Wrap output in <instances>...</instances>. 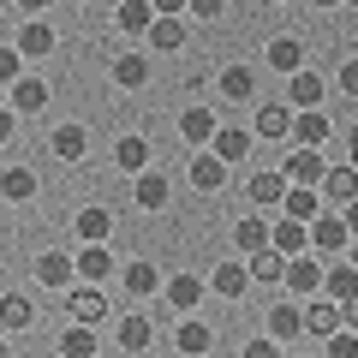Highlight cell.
Segmentation results:
<instances>
[{"mask_svg":"<svg viewBox=\"0 0 358 358\" xmlns=\"http://www.w3.org/2000/svg\"><path fill=\"white\" fill-rule=\"evenodd\" d=\"M341 221H346V233H352V239H358V197H352V203L341 209Z\"/></svg>","mask_w":358,"mask_h":358,"instance_id":"cell-49","label":"cell"},{"mask_svg":"<svg viewBox=\"0 0 358 358\" xmlns=\"http://www.w3.org/2000/svg\"><path fill=\"white\" fill-rule=\"evenodd\" d=\"M36 281L54 287V293H72V281H78V257H72V251H42V257H36Z\"/></svg>","mask_w":358,"mask_h":358,"instance_id":"cell-1","label":"cell"},{"mask_svg":"<svg viewBox=\"0 0 358 358\" xmlns=\"http://www.w3.org/2000/svg\"><path fill=\"white\" fill-rule=\"evenodd\" d=\"M329 358H358V329H334L329 334Z\"/></svg>","mask_w":358,"mask_h":358,"instance_id":"cell-41","label":"cell"},{"mask_svg":"<svg viewBox=\"0 0 358 358\" xmlns=\"http://www.w3.org/2000/svg\"><path fill=\"white\" fill-rule=\"evenodd\" d=\"M341 322H346V329H358V299H346V305H341Z\"/></svg>","mask_w":358,"mask_h":358,"instance_id":"cell-50","label":"cell"},{"mask_svg":"<svg viewBox=\"0 0 358 358\" xmlns=\"http://www.w3.org/2000/svg\"><path fill=\"white\" fill-rule=\"evenodd\" d=\"M209 150H215L221 162L233 167V162H245V155H251V131H239V126H221L215 138H209Z\"/></svg>","mask_w":358,"mask_h":358,"instance_id":"cell-23","label":"cell"},{"mask_svg":"<svg viewBox=\"0 0 358 358\" xmlns=\"http://www.w3.org/2000/svg\"><path fill=\"white\" fill-rule=\"evenodd\" d=\"M251 281H263V287H275V281H287V257L275 251V245H263V251L251 257Z\"/></svg>","mask_w":358,"mask_h":358,"instance_id":"cell-31","label":"cell"},{"mask_svg":"<svg viewBox=\"0 0 358 358\" xmlns=\"http://www.w3.org/2000/svg\"><path fill=\"white\" fill-rule=\"evenodd\" d=\"M150 341H155V329L143 317H120V346L126 352H150Z\"/></svg>","mask_w":358,"mask_h":358,"instance_id":"cell-39","label":"cell"},{"mask_svg":"<svg viewBox=\"0 0 358 358\" xmlns=\"http://www.w3.org/2000/svg\"><path fill=\"white\" fill-rule=\"evenodd\" d=\"M114 84L143 90V84H150V54H138V48H131V54H120V60H114Z\"/></svg>","mask_w":358,"mask_h":358,"instance_id":"cell-28","label":"cell"},{"mask_svg":"<svg viewBox=\"0 0 358 358\" xmlns=\"http://www.w3.org/2000/svg\"><path fill=\"white\" fill-rule=\"evenodd\" d=\"M317 192L322 197H329V203H352V197H358V167L352 162H346V167H329V173H322V185H317Z\"/></svg>","mask_w":358,"mask_h":358,"instance_id":"cell-6","label":"cell"},{"mask_svg":"<svg viewBox=\"0 0 358 358\" xmlns=\"http://www.w3.org/2000/svg\"><path fill=\"white\" fill-rule=\"evenodd\" d=\"M24 78V54L18 48H0V84H18Z\"/></svg>","mask_w":358,"mask_h":358,"instance_id":"cell-42","label":"cell"},{"mask_svg":"<svg viewBox=\"0 0 358 358\" xmlns=\"http://www.w3.org/2000/svg\"><path fill=\"white\" fill-rule=\"evenodd\" d=\"M215 90H221V102H251V96H257V72H251V66H227Z\"/></svg>","mask_w":358,"mask_h":358,"instance_id":"cell-17","label":"cell"},{"mask_svg":"<svg viewBox=\"0 0 358 358\" xmlns=\"http://www.w3.org/2000/svg\"><path fill=\"white\" fill-rule=\"evenodd\" d=\"M310 245H317V251H346L352 233H346L341 215H317V221H310Z\"/></svg>","mask_w":358,"mask_h":358,"instance_id":"cell-13","label":"cell"},{"mask_svg":"<svg viewBox=\"0 0 358 358\" xmlns=\"http://www.w3.org/2000/svg\"><path fill=\"white\" fill-rule=\"evenodd\" d=\"M185 13H192V18H221V13H227V0H185Z\"/></svg>","mask_w":358,"mask_h":358,"instance_id":"cell-44","label":"cell"},{"mask_svg":"<svg viewBox=\"0 0 358 358\" xmlns=\"http://www.w3.org/2000/svg\"><path fill=\"white\" fill-rule=\"evenodd\" d=\"M334 329H346V322H341V305H334L329 293L310 299V310H305V334H334Z\"/></svg>","mask_w":358,"mask_h":358,"instance_id":"cell-25","label":"cell"},{"mask_svg":"<svg viewBox=\"0 0 358 358\" xmlns=\"http://www.w3.org/2000/svg\"><path fill=\"white\" fill-rule=\"evenodd\" d=\"M239 358H281V346H275V334H257V341L245 346Z\"/></svg>","mask_w":358,"mask_h":358,"instance_id":"cell-43","label":"cell"},{"mask_svg":"<svg viewBox=\"0 0 358 358\" xmlns=\"http://www.w3.org/2000/svg\"><path fill=\"white\" fill-rule=\"evenodd\" d=\"M322 293H329L334 305H346V299H358V268H352V263L329 268V275H322Z\"/></svg>","mask_w":358,"mask_h":358,"instance_id":"cell-35","label":"cell"},{"mask_svg":"<svg viewBox=\"0 0 358 358\" xmlns=\"http://www.w3.org/2000/svg\"><path fill=\"white\" fill-rule=\"evenodd\" d=\"M150 6H155V18H179L185 13V0H150Z\"/></svg>","mask_w":358,"mask_h":358,"instance_id":"cell-46","label":"cell"},{"mask_svg":"<svg viewBox=\"0 0 358 358\" xmlns=\"http://www.w3.org/2000/svg\"><path fill=\"white\" fill-rule=\"evenodd\" d=\"M192 185L209 192V197H221V185H227V162H221V155H197V162H192Z\"/></svg>","mask_w":358,"mask_h":358,"instance_id":"cell-20","label":"cell"},{"mask_svg":"<svg viewBox=\"0 0 358 358\" xmlns=\"http://www.w3.org/2000/svg\"><path fill=\"white\" fill-rule=\"evenodd\" d=\"M233 245H239L245 257H257V251L268 245V221H263V215H245L239 227H233Z\"/></svg>","mask_w":358,"mask_h":358,"instance_id":"cell-36","label":"cell"},{"mask_svg":"<svg viewBox=\"0 0 358 358\" xmlns=\"http://www.w3.org/2000/svg\"><path fill=\"white\" fill-rule=\"evenodd\" d=\"M263 60L275 66V72H287V78H293L299 66H305V42H299V36H275V42H268V54H263Z\"/></svg>","mask_w":358,"mask_h":358,"instance_id":"cell-18","label":"cell"},{"mask_svg":"<svg viewBox=\"0 0 358 358\" xmlns=\"http://www.w3.org/2000/svg\"><path fill=\"white\" fill-rule=\"evenodd\" d=\"M13 108L18 114H42V108H48V84H42V78H18L13 84Z\"/></svg>","mask_w":358,"mask_h":358,"instance_id":"cell-32","label":"cell"},{"mask_svg":"<svg viewBox=\"0 0 358 358\" xmlns=\"http://www.w3.org/2000/svg\"><path fill=\"white\" fill-rule=\"evenodd\" d=\"M66 305H72V322H90V329L108 317V299L96 293V287H72V293H66Z\"/></svg>","mask_w":358,"mask_h":358,"instance_id":"cell-9","label":"cell"},{"mask_svg":"<svg viewBox=\"0 0 358 358\" xmlns=\"http://www.w3.org/2000/svg\"><path fill=\"white\" fill-rule=\"evenodd\" d=\"M268 245H275L281 257H305L310 251V227H305V221H293V215H281L275 227H268Z\"/></svg>","mask_w":358,"mask_h":358,"instance_id":"cell-2","label":"cell"},{"mask_svg":"<svg viewBox=\"0 0 358 358\" xmlns=\"http://www.w3.org/2000/svg\"><path fill=\"white\" fill-rule=\"evenodd\" d=\"M0 358H13V346H6V341H0Z\"/></svg>","mask_w":358,"mask_h":358,"instance_id":"cell-54","label":"cell"},{"mask_svg":"<svg viewBox=\"0 0 358 358\" xmlns=\"http://www.w3.org/2000/svg\"><path fill=\"white\" fill-rule=\"evenodd\" d=\"M173 346H179L185 358H203L209 346H215V329H203V322H179V329H173Z\"/></svg>","mask_w":358,"mask_h":358,"instance_id":"cell-27","label":"cell"},{"mask_svg":"<svg viewBox=\"0 0 358 358\" xmlns=\"http://www.w3.org/2000/svg\"><path fill=\"white\" fill-rule=\"evenodd\" d=\"M268 334H275V341L305 334V310H299V305H275V310H268Z\"/></svg>","mask_w":358,"mask_h":358,"instance_id":"cell-38","label":"cell"},{"mask_svg":"<svg viewBox=\"0 0 358 358\" xmlns=\"http://www.w3.org/2000/svg\"><path fill=\"white\" fill-rule=\"evenodd\" d=\"M13 126H18V108H0V143L13 138Z\"/></svg>","mask_w":358,"mask_h":358,"instance_id":"cell-48","label":"cell"},{"mask_svg":"<svg viewBox=\"0 0 358 358\" xmlns=\"http://www.w3.org/2000/svg\"><path fill=\"white\" fill-rule=\"evenodd\" d=\"M114 167H120V173H150V138H138V131L120 138L114 143Z\"/></svg>","mask_w":358,"mask_h":358,"instance_id":"cell-10","label":"cell"},{"mask_svg":"<svg viewBox=\"0 0 358 358\" xmlns=\"http://www.w3.org/2000/svg\"><path fill=\"white\" fill-rule=\"evenodd\" d=\"M346 162H352V167H358V126H352V155H346Z\"/></svg>","mask_w":358,"mask_h":358,"instance_id":"cell-52","label":"cell"},{"mask_svg":"<svg viewBox=\"0 0 358 358\" xmlns=\"http://www.w3.org/2000/svg\"><path fill=\"white\" fill-rule=\"evenodd\" d=\"M78 281H114V251L108 245H84L78 251Z\"/></svg>","mask_w":358,"mask_h":358,"instance_id":"cell-11","label":"cell"},{"mask_svg":"<svg viewBox=\"0 0 358 358\" xmlns=\"http://www.w3.org/2000/svg\"><path fill=\"white\" fill-rule=\"evenodd\" d=\"M281 215H293V221H317L322 215V192L317 185H287V197H281Z\"/></svg>","mask_w":358,"mask_h":358,"instance_id":"cell-4","label":"cell"},{"mask_svg":"<svg viewBox=\"0 0 358 358\" xmlns=\"http://www.w3.org/2000/svg\"><path fill=\"white\" fill-rule=\"evenodd\" d=\"M36 322V305H30L24 293H6L0 299V329H30Z\"/></svg>","mask_w":358,"mask_h":358,"instance_id":"cell-37","label":"cell"},{"mask_svg":"<svg viewBox=\"0 0 358 358\" xmlns=\"http://www.w3.org/2000/svg\"><path fill=\"white\" fill-rule=\"evenodd\" d=\"M179 131H185V143H209L215 138V114H209V108H185V114H179Z\"/></svg>","mask_w":358,"mask_h":358,"instance_id":"cell-34","label":"cell"},{"mask_svg":"<svg viewBox=\"0 0 358 358\" xmlns=\"http://www.w3.org/2000/svg\"><path fill=\"white\" fill-rule=\"evenodd\" d=\"M0 197H6V203H30V197H36V173H30V167H6V173H0Z\"/></svg>","mask_w":358,"mask_h":358,"instance_id":"cell-30","label":"cell"},{"mask_svg":"<svg viewBox=\"0 0 358 358\" xmlns=\"http://www.w3.org/2000/svg\"><path fill=\"white\" fill-rule=\"evenodd\" d=\"M138 209H143V215H162V209H167V173H155V167L138 173Z\"/></svg>","mask_w":358,"mask_h":358,"instance_id":"cell-26","label":"cell"},{"mask_svg":"<svg viewBox=\"0 0 358 358\" xmlns=\"http://www.w3.org/2000/svg\"><path fill=\"white\" fill-rule=\"evenodd\" d=\"M346 6H358V0H346Z\"/></svg>","mask_w":358,"mask_h":358,"instance_id":"cell-55","label":"cell"},{"mask_svg":"<svg viewBox=\"0 0 358 358\" xmlns=\"http://www.w3.org/2000/svg\"><path fill=\"white\" fill-rule=\"evenodd\" d=\"M346 263H352V268H358V239H352V245H346Z\"/></svg>","mask_w":358,"mask_h":358,"instance_id":"cell-51","label":"cell"},{"mask_svg":"<svg viewBox=\"0 0 358 358\" xmlns=\"http://www.w3.org/2000/svg\"><path fill=\"white\" fill-rule=\"evenodd\" d=\"M24 60H42V54H54V24H42V18H30L24 30H18V42H13Z\"/></svg>","mask_w":358,"mask_h":358,"instance_id":"cell-15","label":"cell"},{"mask_svg":"<svg viewBox=\"0 0 358 358\" xmlns=\"http://www.w3.org/2000/svg\"><path fill=\"white\" fill-rule=\"evenodd\" d=\"M120 287H126L131 299H150V293H162V268L138 257V263H126V268H120Z\"/></svg>","mask_w":358,"mask_h":358,"instance_id":"cell-5","label":"cell"},{"mask_svg":"<svg viewBox=\"0 0 358 358\" xmlns=\"http://www.w3.org/2000/svg\"><path fill=\"white\" fill-rule=\"evenodd\" d=\"M287 185H322V173H329V167H322V155L317 150H305V143H299L293 155H287Z\"/></svg>","mask_w":358,"mask_h":358,"instance_id":"cell-3","label":"cell"},{"mask_svg":"<svg viewBox=\"0 0 358 358\" xmlns=\"http://www.w3.org/2000/svg\"><path fill=\"white\" fill-rule=\"evenodd\" d=\"M341 90H346V96H358V60H341Z\"/></svg>","mask_w":358,"mask_h":358,"instance_id":"cell-45","label":"cell"},{"mask_svg":"<svg viewBox=\"0 0 358 358\" xmlns=\"http://www.w3.org/2000/svg\"><path fill=\"white\" fill-rule=\"evenodd\" d=\"M322 138H329V114H322V108H299V114H293V143L317 150Z\"/></svg>","mask_w":358,"mask_h":358,"instance_id":"cell-14","label":"cell"},{"mask_svg":"<svg viewBox=\"0 0 358 358\" xmlns=\"http://www.w3.org/2000/svg\"><path fill=\"white\" fill-rule=\"evenodd\" d=\"M48 150L60 155V162H84V150H90V131H84V126H72V120H66V126H54Z\"/></svg>","mask_w":358,"mask_h":358,"instance_id":"cell-12","label":"cell"},{"mask_svg":"<svg viewBox=\"0 0 358 358\" xmlns=\"http://www.w3.org/2000/svg\"><path fill=\"white\" fill-rule=\"evenodd\" d=\"M310 6H341V0H310Z\"/></svg>","mask_w":358,"mask_h":358,"instance_id":"cell-53","label":"cell"},{"mask_svg":"<svg viewBox=\"0 0 358 358\" xmlns=\"http://www.w3.org/2000/svg\"><path fill=\"white\" fill-rule=\"evenodd\" d=\"M257 138H293V108L287 102H263L257 108Z\"/></svg>","mask_w":358,"mask_h":358,"instance_id":"cell-16","label":"cell"},{"mask_svg":"<svg viewBox=\"0 0 358 358\" xmlns=\"http://www.w3.org/2000/svg\"><path fill=\"white\" fill-rule=\"evenodd\" d=\"M114 24H120V36H150V24H155V6H150V0H120Z\"/></svg>","mask_w":358,"mask_h":358,"instance_id":"cell-7","label":"cell"},{"mask_svg":"<svg viewBox=\"0 0 358 358\" xmlns=\"http://www.w3.org/2000/svg\"><path fill=\"white\" fill-rule=\"evenodd\" d=\"M287 102H293V108H322V78L299 66V72L287 78Z\"/></svg>","mask_w":358,"mask_h":358,"instance_id":"cell-22","label":"cell"},{"mask_svg":"<svg viewBox=\"0 0 358 358\" xmlns=\"http://www.w3.org/2000/svg\"><path fill=\"white\" fill-rule=\"evenodd\" d=\"M143 42H150V48H185V24H179V18H155Z\"/></svg>","mask_w":358,"mask_h":358,"instance_id":"cell-40","label":"cell"},{"mask_svg":"<svg viewBox=\"0 0 358 358\" xmlns=\"http://www.w3.org/2000/svg\"><path fill=\"white\" fill-rule=\"evenodd\" d=\"M13 6H18V13H24V18H42V13H48V6H54V0H13Z\"/></svg>","mask_w":358,"mask_h":358,"instance_id":"cell-47","label":"cell"},{"mask_svg":"<svg viewBox=\"0 0 358 358\" xmlns=\"http://www.w3.org/2000/svg\"><path fill=\"white\" fill-rule=\"evenodd\" d=\"M72 233H78V239H84V245H102L108 233H114V215H108L102 203H90V209H78V221H72Z\"/></svg>","mask_w":358,"mask_h":358,"instance_id":"cell-8","label":"cell"},{"mask_svg":"<svg viewBox=\"0 0 358 358\" xmlns=\"http://www.w3.org/2000/svg\"><path fill=\"white\" fill-rule=\"evenodd\" d=\"M251 203L257 209H281V197H287V173H251Z\"/></svg>","mask_w":358,"mask_h":358,"instance_id":"cell-21","label":"cell"},{"mask_svg":"<svg viewBox=\"0 0 358 358\" xmlns=\"http://www.w3.org/2000/svg\"><path fill=\"white\" fill-rule=\"evenodd\" d=\"M162 293H167V305H173V310H197V299H203V281H197V275H173Z\"/></svg>","mask_w":358,"mask_h":358,"instance_id":"cell-33","label":"cell"},{"mask_svg":"<svg viewBox=\"0 0 358 358\" xmlns=\"http://www.w3.org/2000/svg\"><path fill=\"white\" fill-rule=\"evenodd\" d=\"M215 287L221 299H245V287H251V263H215Z\"/></svg>","mask_w":358,"mask_h":358,"instance_id":"cell-24","label":"cell"},{"mask_svg":"<svg viewBox=\"0 0 358 358\" xmlns=\"http://www.w3.org/2000/svg\"><path fill=\"white\" fill-rule=\"evenodd\" d=\"M96 334H90V322H66V334H60V358H96Z\"/></svg>","mask_w":358,"mask_h":358,"instance_id":"cell-29","label":"cell"},{"mask_svg":"<svg viewBox=\"0 0 358 358\" xmlns=\"http://www.w3.org/2000/svg\"><path fill=\"white\" fill-rule=\"evenodd\" d=\"M281 287H293V293H310V299H317V293H322V268L310 263V257H287V281H281Z\"/></svg>","mask_w":358,"mask_h":358,"instance_id":"cell-19","label":"cell"}]
</instances>
